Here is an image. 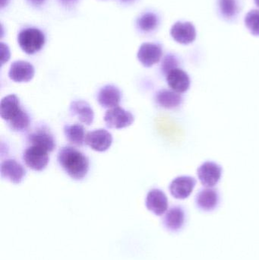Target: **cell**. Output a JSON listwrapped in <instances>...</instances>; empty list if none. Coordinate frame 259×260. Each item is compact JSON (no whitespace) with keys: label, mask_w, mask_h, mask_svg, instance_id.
Segmentation results:
<instances>
[{"label":"cell","mask_w":259,"mask_h":260,"mask_svg":"<svg viewBox=\"0 0 259 260\" xmlns=\"http://www.w3.org/2000/svg\"><path fill=\"white\" fill-rule=\"evenodd\" d=\"M185 212L179 206H174L169 209L163 219V224L167 230L176 232L182 229L185 223Z\"/></svg>","instance_id":"d6986e66"},{"label":"cell","mask_w":259,"mask_h":260,"mask_svg":"<svg viewBox=\"0 0 259 260\" xmlns=\"http://www.w3.org/2000/svg\"><path fill=\"white\" fill-rule=\"evenodd\" d=\"M245 24L254 36H259V10H252L246 15Z\"/></svg>","instance_id":"d4e9b609"},{"label":"cell","mask_w":259,"mask_h":260,"mask_svg":"<svg viewBox=\"0 0 259 260\" xmlns=\"http://www.w3.org/2000/svg\"><path fill=\"white\" fill-rule=\"evenodd\" d=\"M64 134L67 140L76 146H83L85 144L87 133L82 125H66L64 127Z\"/></svg>","instance_id":"44dd1931"},{"label":"cell","mask_w":259,"mask_h":260,"mask_svg":"<svg viewBox=\"0 0 259 260\" xmlns=\"http://www.w3.org/2000/svg\"><path fill=\"white\" fill-rule=\"evenodd\" d=\"M162 54V47L159 44L144 43L140 47L137 56L144 67L149 68L161 60Z\"/></svg>","instance_id":"ba28073f"},{"label":"cell","mask_w":259,"mask_h":260,"mask_svg":"<svg viewBox=\"0 0 259 260\" xmlns=\"http://www.w3.org/2000/svg\"><path fill=\"white\" fill-rule=\"evenodd\" d=\"M167 82L171 90L179 94L188 91L190 87V76L179 68L174 69L167 75Z\"/></svg>","instance_id":"2e32d148"},{"label":"cell","mask_w":259,"mask_h":260,"mask_svg":"<svg viewBox=\"0 0 259 260\" xmlns=\"http://www.w3.org/2000/svg\"><path fill=\"white\" fill-rule=\"evenodd\" d=\"M123 3H130V2L133 1V0H120Z\"/></svg>","instance_id":"f1b7e54d"},{"label":"cell","mask_w":259,"mask_h":260,"mask_svg":"<svg viewBox=\"0 0 259 260\" xmlns=\"http://www.w3.org/2000/svg\"><path fill=\"white\" fill-rule=\"evenodd\" d=\"M30 4L33 5L34 6H39L41 5L44 4V2L46 0H27Z\"/></svg>","instance_id":"4316f807"},{"label":"cell","mask_w":259,"mask_h":260,"mask_svg":"<svg viewBox=\"0 0 259 260\" xmlns=\"http://www.w3.org/2000/svg\"><path fill=\"white\" fill-rule=\"evenodd\" d=\"M158 17L155 14L147 12L144 14L138 20V26L141 30L144 32L152 31L158 26Z\"/></svg>","instance_id":"7402d4cb"},{"label":"cell","mask_w":259,"mask_h":260,"mask_svg":"<svg viewBox=\"0 0 259 260\" xmlns=\"http://www.w3.org/2000/svg\"><path fill=\"white\" fill-rule=\"evenodd\" d=\"M23 111L24 110L21 108L19 99L15 94H10L2 99L0 116L7 123L17 118Z\"/></svg>","instance_id":"7c38bea8"},{"label":"cell","mask_w":259,"mask_h":260,"mask_svg":"<svg viewBox=\"0 0 259 260\" xmlns=\"http://www.w3.org/2000/svg\"><path fill=\"white\" fill-rule=\"evenodd\" d=\"M172 38L181 44H191L196 38V31L191 22H176L170 30Z\"/></svg>","instance_id":"5bb4252c"},{"label":"cell","mask_w":259,"mask_h":260,"mask_svg":"<svg viewBox=\"0 0 259 260\" xmlns=\"http://www.w3.org/2000/svg\"><path fill=\"white\" fill-rule=\"evenodd\" d=\"M26 171L21 164L14 159H7L1 164V176L14 184H19L24 180Z\"/></svg>","instance_id":"30bf717a"},{"label":"cell","mask_w":259,"mask_h":260,"mask_svg":"<svg viewBox=\"0 0 259 260\" xmlns=\"http://www.w3.org/2000/svg\"><path fill=\"white\" fill-rule=\"evenodd\" d=\"M145 205L150 212L158 216H161L168 209V199L161 189H153L147 193Z\"/></svg>","instance_id":"8fae6325"},{"label":"cell","mask_w":259,"mask_h":260,"mask_svg":"<svg viewBox=\"0 0 259 260\" xmlns=\"http://www.w3.org/2000/svg\"><path fill=\"white\" fill-rule=\"evenodd\" d=\"M219 7L222 15L226 18H232L239 12L237 0H219Z\"/></svg>","instance_id":"603a6c76"},{"label":"cell","mask_w":259,"mask_h":260,"mask_svg":"<svg viewBox=\"0 0 259 260\" xmlns=\"http://www.w3.org/2000/svg\"><path fill=\"white\" fill-rule=\"evenodd\" d=\"M58 163L65 173L75 180H82L89 171V160L76 148L65 146L58 152Z\"/></svg>","instance_id":"6da1fadb"},{"label":"cell","mask_w":259,"mask_h":260,"mask_svg":"<svg viewBox=\"0 0 259 260\" xmlns=\"http://www.w3.org/2000/svg\"><path fill=\"white\" fill-rule=\"evenodd\" d=\"M177 66L178 62L176 57L171 54L167 55L164 58V61L162 62V66H161L163 73L167 76L170 71L177 68Z\"/></svg>","instance_id":"484cf974"},{"label":"cell","mask_w":259,"mask_h":260,"mask_svg":"<svg viewBox=\"0 0 259 260\" xmlns=\"http://www.w3.org/2000/svg\"><path fill=\"white\" fill-rule=\"evenodd\" d=\"M134 120V116L129 111L119 106L108 110L104 115L106 126L112 129L129 127L133 123Z\"/></svg>","instance_id":"277c9868"},{"label":"cell","mask_w":259,"mask_h":260,"mask_svg":"<svg viewBox=\"0 0 259 260\" xmlns=\"http://www.w3.org/2000/svg\"><path fill=\"white\" fill-rule=\"evenodd\" d=\"M35 70L33 65L26 61H15L11 65L9 77L11 80L18 83L30 82L34 76Z\"/></svg>","instance_id":"9c48e42d"},{"label":"cell","mask_w":259,"mask_h":260,"mask_svg":"<svg viewBox=\"0 0 259 260\" xmlns=\"http://www.w3.org/2000/svg\"><path fill=\"white\" fill-rule=\"evenodd\" d=\"M219 203V196L217 190L206 187L199 191L196 197V206L201 210L211 212L214 210Z\"/></svg>","instance_id":"ac0fdd59"},{"label":"cell","mask_w":259,"mask_h":260,"mask_svg":"<svg viewBox=\"0 0 259 260\" xmlns=\"http://www.w3.org/2000/svg\"><path fill=\"white\" fill-rule=\"evenodd\" d=\"M113 143V136L107 130L98 129L87 133L85 144L98 152L107 151Z\"/></svg>","instance_id":"8992f818"},{"label":"cell","mask_w":259,"mask_h":260,"mask_svg":"<svg viewBox=\"0 0 259 260\" xmlns=\"http://www.w3.org/2000/svg\"><path fill=\"white\" fill-rule=\"evenodd\" d=\"M18 42L24 53L33 54L40 51L44 47L45 37L39 29L29 27L18 34Z\"/></svg>","instance_id":"7a4b0ae2"},{"label":"cell","mask_w":259,"mask_h":260,"mask_svg":"<svg viewBox=\"0 0 259 260\" xmlns=\"http://www.w3.org/2000/svg\"><path fill=\"white\" fill-rule=\"evenodd\" d=\"M121 99V91L117 86L113 85H105L97 94L99 105L102 108L108 109L118 107Z\"/></svg>","instance_id":"4fadbf2b"},{"label":"cell","mask_w":259,"mask_h":260,"mask_svg":"<svg viewBox=\"0 0 259 260\" xmlns=\"http://www.w3.org/2000/svg\"><path fill=\"white\" fill-rule=\"evenodd\" d=\"M71 116L76 117L81 123L90 126L94 121V113L88 102L85 101H75L69 108Z\"/></svg>","instance_id":"e0dca14e"},{"label":"cell","mask_w":259,"mask_h":260,"mask_svg":"<svg viewBox=\"0 0 259 260\" xmlns=\"http://www.w3.org/2000/svg\"><path fill=\"white\" fill-rule=\"evenodd\" d=\"M30 123V117L27 113L24 111L20 114L19 117L8 123V125L12 131L16 132V133H22L28 129Z\"/></svg>","instance_id":"cb8c5ba5"},{"label":"cell","mask_w":259,"mask_h":260,"mask_svg":"<svg viewBox=\"0 0 259 260\" xmlns=\"http://www.w3.org/2000/svg\"><path fill=\"white\" fill-rule=\"evenodd\" d=\"M27 141L30 145L39 147L48 152H51L56 148V141L53 135L44 128H40L32 132L27 137Z\"/></svg>","instance_id":"9a60e30c"},{"label":"cell","mask_w":259,"mask_h":260,"mask_svg":"<svg viewBox=\"0 0 259 260\" xmlns=\"http://www.w3.org/2000/svg\"><path fill=\"white\" fill-rule=\"evenodd\" d=\"M65 4H72V3H76L77 0H62Z\"/></svg>","instance_id":"83f0119b"},{"label":"cell","mask_w":259,"mask_h":260,"mask_svg":"<svg viewBox=\"0 0 259 260\" xmlns=\"http://www.w3.org/2000/svg\"><path fill=\"white\" fill-rule=\"evenodd\" d=\"M155 102L161 108L174 109L180 106L182 99L180 94L173 90L162 89L157 93Z\"/></svg>","instance_id":"ffe728a7"},{"label":"cell","mask_w":259,"mask_h":260,"mask_svg":"<svg viewBox=\"0 0 259 260\" xmlns=\"http://www.w3.org/2000/svg\"><path fill=\"white\" fill-rule=\"evenodd\" d=\"M196 184V180L194 177L181 176L176 177L171 182L169 189L175 199L185 200L191 195Z\"/></svg>","instance_id":"52a82bcc"},{"label":"cell","mask_w":259,"mask_h":260,"mask_svg":"<svg viewBox=\"0 0 259 260\" xmlns=\"http://www.w3.org/2000/svg\"><path fill=\"white\" fill-rule=\"evenodd\" d=\"M255 4H256V6L259 7V0H255Z\"/></svg>","instance_id":"f546056e"},{"label":"cell","mask_w":259,"mask_h":260,"mask_svg":"<svg viewBox=\"0 0 259 260\" xmlns=\"http://www.w3.org/2000/svg\"><path fill=\"white\" fill-rule=\"evenodd\" d=\"M48 151L34 145H30L23 154L25 165L35 171H42L47 168L50 157Z\"/></svg>","instance_id":"3957f363"},{"label":"cell","mask_w":259,"mask_h":260,"mask_svg":"<svg viewBox=\"0 0 259 260\" xmlns=\"http://www.w3.org/2000/svg\"><path fill=\"white\" fill-rule=\"evenodd\" d=\"M221 167L212 161L202 164L197 171L201 183L205 187L212 188L218 183L222 176Z\"/></svg>","instance_id":"5b68a950"}]
</instances>
